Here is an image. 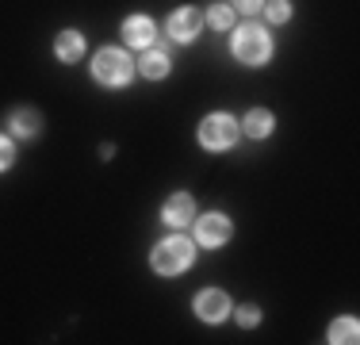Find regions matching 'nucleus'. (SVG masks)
Returning a JSON list of instances; mask_svg holds the SVG:
<instances>
[{"mask_svg": "<svg viewBox=\"0 0 360 345\" xmlns=\"http://www.w3.org/2000/svg\"><path fill=\"white\" fill-rule=\"evenodd\" d=\"M192 211H195V203H192V196H173V200L165 203V222L169 227H188L192 222Z\"/></svg>", "mask_w": 360, "mask_h": 345, "instance_id": "6e6552de", "label": "nucleus"}, {"mask_svg": "<svg viewBox=\"0 0 360 345\" xmlns=\"http://www.w3.org/2000/svg\"><path fill=\"white\" fill-rule=\"evenodd\" d=\"M195 234H200V246L215 249V246H222V242L230 238V219H226V215H203Z\"/></svg>", "mask_w": 360, "mask_h": 345, "instance_id": "39448f33", "label": "nucleus"}, {"mask_svg": "<svg viewBox=\"0 0 360 345\" xmlns=\"http://www.w3.org/2000/svg\"><path fill=\"white\" fill-rule=\"evenodd\" d=\"M269 50H272L269 31L257 27V23H245V27L234 34V54L242 58L245 65H261L264 58H269Z\"/></svg>", "mask_w": 360, "mask_h": 345, "instance_id": "f03ea898", "label": "nucleus"}, {"mask_svg": "<svg viewBox=\"0 0 360 345\" xmlns=\"http://www.w3.org/2000/svg\"><path fill=\"white\" fill-rule=\"evenodd\" d=\"M92 73H96V81H104V84H127L131 73H134V65H131V58H127L123 50H100L96 62H92Z\"/></svg>", "mask_w": 360, "mask_h": 345, "instance_id": "7ed1b4c3", "label": "nucleus"}, {"mask_svg": "<svg viewBox=\"0 0 360 345\" xmlns=\"http://www.w3.org/2000/svg\"><path fill=\"white\" fill-rule=\"evenodd\" d=\"M12 158H15L12 142H8V138H0V169H8V165H12Z\"/></svg>", "mask_w": 360, "mask_h": 345, "instance_id": "a211bd4d", "label": "nucleus"}, {"mask_svg": "<svg viewBox=\"0 0 360 345\" xmlns=\"http://www.w3.org/2000/svg\"><path fill=\"white\" fill-rule=\"evenodd\" d=\"M234 138H238V123L230 115H207L203 119V127H200V142L207 146V150H226V146H234Z\"/></svg>", "mask_w": 360, "mask_h": 345, "instance_id": "20e7f679", "label": "nucleus"}, {"mask_svg": "<svg viewBox=\"0 0 360 345\" xmlns=\"http://www.w3.org/2000/svg\"><path fill=\"white\" fill-rule=\"evenodd\" d=\"M234 8H242V12H257V8H261V0H234Z\"/></svg>", "mask_w": 360, "mask_h": 345, "instance_id": "6ab92c4d", "label": "nucleus"}, {"mask_svg": "<svg viewBox=\"0 0 360 345\" xmlns=\"http://www.w3.org/2000/svg\"><path fill=\"white\" fill-rule=\"evenodd\" d=\"M230 20H234V12H230V8H211V12H207V23H211V27H219V31H226Z\"/></svg>", "mask_w": 360, "mask_h": 345, "instance_id": "2eb2a0df", "label": "nucleus"}, {"mask_svg": "<svg viewBox=\"0 0 360 345\" xmlns=\"http://www.w3.org/2000/svg\"><path fill=\"white\" fill-rule=\"evenodd\" d=\"M139 69H142V77H150V81L153 77H165L169 73V58L161 54V50H150V54L139 62Z\"/></svg>", "mask_w": 360, "mask_h": 345, "instance_id": "f8f14e48", "label": "nucleus"}, {"mask_svg": "<svg viewBox=\"0 0 360 345\" xmlns=\"http://www.w3.org/2000/svg\"><path fill=\"white\" fill-rule=\"evenodd\" d=\"M238 322H242V326H257V322H261V310H257V307H242V310H238Z\"/></svg>", "mask_w": 360, "mask_h": 345, "instance_id": "f3484780", "label": "nucleus"}, {"mask_svg": "<svg viewBox=\"0 0 360 345\" xmlns=\"http://www.w3.org/2000/svg\"><path fill=\"white\" fill-rule=\"evenodd\" d=\"M54 50H58V58H62V62H77V58L84 54V39L77 31H62V34H58V46Z\"/></svg>", "mask_w": 360, "mask_h": 345, "instance_id": "9d476101", "label": "nucleus"}, {"mask_svg": "<svg viewBox=\"0 0 360 345\" xmlns=\"http://www.w3.org/2000/svg\"><path fill=\"white\" fill-rule=\"evenodd\" d=\"M264 15H269L272 23H284L288 15H291V8H288V0H272L269 8H264Z\"/></svg>", "mask_w": 360, "mask_h": 345, "instance_id": "dca6fc26", "label": "nucleus"}, {"mask_svg": "<svg viewBox=\"0 0 360 345\" xmlns=\"http://www.w3.org/2000/svg\"><path fill=\"white\" fill-rule=\"evenodd\" d=\"M195 310H200V318H207V322H219V318L230 310V299H226V291H219V288H207V291H200V299H195Z\"/></svg>", "mask_w": 360, "mask_h": 345, "instance_id": "423d86ee", "label": "nucleus"}, {"mask_svg": "<svg viewBox=\"0 0 360 345\" xmlns=\"http://www.w3.org/2000/svg\"><path fill=\"white\" fill-rule=\"evenodd\" d=\"M356 334H360L356 318H341V322H333V326H330V341H341V345H353V341H356Z\"/></svg>", "mask_w": 360, "mask_h": 345, "instance_id": "ddd939ff", "label": "nucleus"}, {"mask_svg": "<svg viewBox=\"0 0 360 345\" xmlns=\"http://www.w3.org/2000/svg\"><path fill=\"white\" fill-rule=\"evenodd\" d=\"M203 15L195 12V8H180V12H173V20H169V34H173L176 42H188L195 31H200Z\"/></svg>", "mask_w": 360, "mask_h": 345, "instance_id": "0eeeda50", "label": "nucleus"}, {"mask_svg": "<svg viewBox=\"0 0 360 345\" xmlns=\"http://www.w3.org/2000/svg\"><path fill=\"white\" fill-rule=\"evenodd\" d=\"M12 131L15 134H35L39 131V115H35V111H15V115H12Z\"/></svg>", "mask_w": 360, "mask_h": 345, "instance_id": "4468645a", "label": "nucleus"}, {"mask_svg": "<svg viewBox=\"0 0 360 345\" xmlns=\"http://www.w3.org/2000/svg\"><path fill=\"white\" fill-rule=\"evenodd\" d=\"M123 34H127V42H134V46H150L153 42V23L146 20V15H131Z\"/></svg>", "mask_w": 360, "mask_h": 345, "instance_id": "1a4fd4ad", "label": "nucleus"}, {"mask_svg": "<svg viewBox=\"0 0 360 345\" xmlns=\"http://www.w3.org/2000/svg\"><path fill=\"white\" fill-rule=\"evenodd\" d=\"M272 131V115L264 108H253L250 115H245V134H253V138H264Z\"/></svg>", "mask_w": 360, "mask_h": 345, "instance_id": "9b49d317", "label": "nucleus"}, {"mask_svg": "<svg viewBox=\"0 0 360 345\" xmlns=\"http://www.w3.org/2000/svg\"><path fill=\"white\" fill-rule=\"evenodd\" d=\"M192 242L188 238H165L158 249H153V269H158L161 276H176L184 272L188 265H192Z\"/></svg>", "mask_w": 360, "mask_h": 345, "instance_id": "f257e3e1", "label": "nucleus"}]
</instances>
